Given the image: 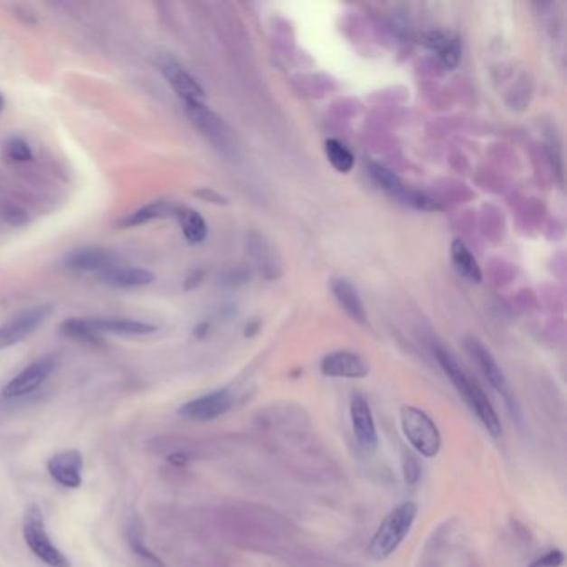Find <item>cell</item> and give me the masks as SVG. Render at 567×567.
<instances>
[{
    "mask_svg": "<svg viewBox=\"0 0 567 567\" xmlns=\"http://www.w3.org/2000/svg\"><path fill=\"white\" fill-rule=\"evenodd\" d=\"M47 471L57 485L67 489H79L83 481L82 454L77 449H65L53 454L47 461Z\"/></svg>",
    "mask_w": 567,
    "mask_h": 567,
    "instance_id": "13",
    "label": "cell"
},
{
    "mask_svg": "<svg viewBox=\"0 0 567 567\" xmlns=\"http://www.w3.org/2000/svg\"><path fill=\"white\" fill-rule=\"evenodd\" d=\"M351 426L356 441L361 446L363 451L373 453L378 446V433H376V424L373 416L370 402H366L364 396L353 394L350 404Z\"/></svg>",
    "mask_w": 567,
    "mask_h": 567,
    "instance_id": "12",
    "label": "cell"
},
{
    "mask_svg": "<svg viewBox=\"0 0 567 567\" xmlns=\"http://www.w3.org/2000/svg\"><path fill=\"white\" fill-rule=\"evenodd\" d=\"M59 363L61 360L57 354H45L37 358L7 383L2 396L5 400H19L24 396H29L51 378L52 373L59 368Z\"/></svg>",
    "mask_w": 567,
    "mask_h": 567,
    "instance_id": "7",
    "label": "cell"
},
{
    "mask_svg": "<svg viewBox=\"0 0 567 567\" xmlns=\"http://www.w3.org/2000/svg\"><path fill=\"white\" fill-rule=\"evenodd\" d=\"M564 562V554L562 551L559 549H553L546 553L544 556L539 557L537 561H534L529 567H561Z\"/></svg>",
    "mask_w": 567,
    "mask_h": 567,
    "instance_id": "27",
    "label": "cell"
},
{
    "mask_svg": "<svg viewBox=\"0 0 567 567\" xmlns=\"http://www.w3.org/2000/svg\"><path fill=\"white\" fill-rule=\"evenodd\" d=\"M22 534L32 554L49 567H71V561L52 543L41 507L31 505L24 513Z\"/></svg>",
    "mask_w": 567,
    "mask_h": 567,
    "instance_id": "3",
    "label": "cell"
},
{
    "mask_svg": "<svg viewBox=\"0 0 567 567\" xmlns=\"http://www.w3.org/2000/svg\"><path fill=\"white\" fill-rule=\"evenodd\" d=\"M178 210H180V206L168 202V200H156V202L137 208L135 212L122 218L118 222V225L120 228L140 227V225H146V223H152L156 220L176 217Z\"/></svg>",
    "mask_w": 567,
    "mask_h": 567,
    "instance_id": "18",
    "label": "cell"
},
{
    "mask_svg": "<svg viewBox=\"0 0 567 567\" xmlns=\"http://www.w3.org/2000/svg\"><path fill=\"white\" fill-rule=\"evenodd\" d=\"M402 430L408 443L424 458H434L441 449V434L433 420L416 406L402 410Z\"/></svg>",
    "mask_w": 567,
    "mask_h": 567,
    "instance_id": "4",
    "label": "cell"
},
{
    "mask_svg": "<svg viewBox=\"0 0 567 567\" xmlns=\"http://www.w3.org/2000/svg\"><path fill=\"white\" fill-rule=\"evenodd\" d=\"M170 463L176 464V466H182V464H185V454H174V456H170Z\"/></svg>",
    "mask_w": 567,
    "mask_h": 567,
    "instance_id": "30",
    "label": "cell"
},
{
    "mask_svg": "<svg viewBox=\"0 0 567 567\" xmlns=\"http://www.w3.org/2000/svg\"><path fill=\"white\" fill-rule=\"evenodd\" d=\"M402 476H404V481L408 486L418 485L420 476H421L420 463L410 451L402 453Z\"/></svg>",
    "mask_w": 567,
    "mask_h": 567,
    "instance_id": "26",
    "label": "cell"
},
{
    "mask_svg": "<svg viewBox=\"0 0 567 567\" xmlns=\"http://www.w3.org/2000/svg\"><path fill=\"white\" fill-rule=\"evenodd\" d=\"M65 269L82 273H103L105 269L118 265V258L112 251L99 247H85L73 250L63 258Z\"/></svg>",
    "mask_w": 567,
    "mask_h": 567,
    "instance_id": "15",
    "label": "cell"
},
{
    "mask_svg": "<svg viewBox=\"0 0 567 567\" xmlns=\"http://www.w3.org/2000/svg\"><path fill=\"white\" fill-rule=\"evenodd\" d=\"M100 281L110 288H144L154 283L155 275L152 271L140 269V267L115 265L112 269H105L103 273H100Z\"/></svg>",
    "mask_w": 567,
    "mask_h": 567,
    "instance_id": "17",
    "label": "cell"
},
{
    "mask_svg": "<svg viewBox=\"0 0 567 567\" xmlns=\"http://www.w3.org/2000/svg\"><path fill=\"white\" fill-rule=\"evenodd\" d=\"M52 313L53 307L51 303H43L22 309L17 315H14L4 325H0V350H7L27 340L33 335V331L39 330L51 318Z\"/></svg>",
    "mask_w": 567,
    "mask_h": 567,
    "instance_id": "6",
    "label": "cell"
},
{
    "mask_svg": "<svg viewBox=\"0 0 567 567\" xmlns=\"http://www.w3.org/2000/svg\"><path fill=\"white\" fill-rule=\"evenodd\" d=\"M160 71L184 105L205 103L206 95L203 87L196 82L195 77L188 72L182 63L176 62L175 59L168 55H164L160 59Z\"/></svg>",
    "mask_w": 567,
    "mask_h": 567,
    "instance_id": "8",
    "label": "cell"
},
{
    "mask_svg": "<svg viewBox=\"0 0 567 567\" xmlns=\"http://www.w3.org/2000/svg\"><path fill=\"white\" fill-rule=\"evenodd\" d=\"M4 152L7 155V158L17 164H27L33 158V152L29 142H25L21 137H12L5 145H4Z\"/></svg>",
    "mask_w": 567,
    "mask_h": 567,
    "instance_id": "25",
    "label": "cell"
},
{
    "mask_svg": "<svg viewBox=\"0 0 567 567\" xmlns=\"http://www.w3.org/2000/svg\"><path fill=\"white\" fill-rule=\"evenodd\" d=\"M0 215L11 225H22L27 222V213L17 205H5V208H2Z\"/></svg>",
    "mask_w": 567,
    "mask_h": 567,
    "instance_id": "28",
    "label": "cell"
},
{
    "mask_svg": "<svg viewBox=\"0 0 567 567\" xmlns=\"http://www.w3.org/2000/svg\"><path fill=\"white\" fill-rule=\"evenodd\" d=\"M127 543L132 549V553L140 559V562L145 567H166L165 562L160 557L145 546L144 529H142V524L137 521V517H134L127 526Z\"/></svg>",
    "mask_w": 567,
    "mask_h": 567,
    "instance_id": "22",
    "label": "cell"
},
{
    "mask_svg": "<svg viewBox=\"0 0 567 567\" xmlns=\"http://www.w3.org/2000/svg\"><path fill=\"white\" fill-rule=\"evenodd\" d=\"M451 260L456 269L459 271V275H463L464 279L473 281V283H481L483 273L479 269L477 260L473 257L471 250L466 247V243L461 241L459 238H456L451 245Z\"/></svg>",
    "mask_w": 567,
    "mask_h": 567,
    "instance_id": "21",
    "label": "cell"
},
{
    "mask_svg": "<svg viewBox=\"0 0 567 567\" xmlns=\"http://www.w3.org/2000/svg\"><path fill=\"white\" fill-rule=\"evenodd\" d=\"M233 398L228 390L208 392L192 402H185L178 412L192 421H212L223 416L232 408Z\"/></svg>",
    "mask_w": 567,
    "mask_h": 567,
    "instance_id": "9",
    "label": "cell"
},
{
    "mask_svg": "<svg viewBox=\"0 0 567 567\" xmlns=\"http://www.w3.org/2000/svg\"><path fill=\"white\" fill-rule=\"evenodd\" d=\"M2 109H4V97L0 95V112H2Z\"/></svg>",
    "mask_w": 567,
    "mask_h": 567,
    "instance_id": "31",
    "label": "cell"
},
{
    "mask_svg": "<svg viewBox=\"0 0 567 567\" xmlns=\"http://www.w3.org/2000/svg\"><path fill=\"white\" fill-rule=\"evenodd\" d=\"M424 43L438 52L439 61L446 69H456L461 61V43L459 39L449 32H430L424 37Z\"/></svg>",
    "mask_w": 567,
    "mask_h": 567,
    "instance_id": "20",
    "label": "cell"
},
{
    "mask_svg": "<svg viewBox=\"0 0 567 567\" xmlns=\"http://www.w3.org/2000/svg\"><path fill=\"white\" fill-rule=\"evenodd\" d=\"M331 291L335 295L336 301L340 303L341 308L348 313L351 320L366 325V309L363 307L360 295L356 288L351 285L348 279H335L331 281Z\"/></svg>",
    "mask_w": 567,
    "mask_h": 567,
    "instance_id": "19",
    "label": "cell"
},
{
    "mask_svg": "<svg viewBox=\"0 0 567 567\" xmlns=\"http://www.w3.org/2000/svg\"><path fill=\"white\" fill-rule=\"evenodd\" d=\"M370 176H372L373 182L380 188H383L386 194L396 196L398 200H402L404 203H410V205L418 206V208H423V210L438 208L436 203H433L431 198L410 190L400 180V176L394 175L392 170H388L386 166L380 165V164H370Z\"/></svg>",
    "mask_w": 567,
    "mask_h": 567,
    "instance_id": "11",
    "label": "cell"
},
{
    "mask_svg": "<svg viewBox=\"0 0 567 567\" xmlns=\"http://www.w3.org/2000/svg\"><path fill=\"white\" fill-rule=\"evenodd\" d=\"M176 218L180 222L184 237L188 243L198 245L205 240L206 235H208V225H206L205 218L202 217L196 210L180 206Z\"/></svg>",
    "mask_w": 567,
    "mask_h": 567,
    "instance_id": "23",
    "label": "cell"
},
{
    "mask_svg": "<svg viewBox=\"0 0 567 567\" xmlns=\"http://www.w3.org/2000/svg\"><path fill=\"white\" fill-rule=\"evenodd\" d=\"M82 321L87 330L92 331L93 335L99 338L103 333L117 335V336H146L158 330L148 321L120 318V317H95V318H82Z\"/></svg>",
    "mask_w": 567,
    "mask_h": 567,
    "instance_id": "14",
    "label": "cell"
},
{
    "mask_svg": "<svg viewBox=\"0 0 567 567\" xmlns=\"http://www.w3.org/2000/svg\"><path fill=\"white\" fill-rule=\"evenodd\" d=\"M196 195L200 196V198H203L206 202L218 203V205H225V203H227V200H225L223 196L218 195L217 192H213V190H198Z\"/></svg>",
    "mask_w": 567,
    "mask_h": 567,
    "instance_id": "29",
    "label": "cell"
},
{
    "mask_svg": "<svg viewBox=\"0 0 567 567\" xmlns=\"http://www.w3.org/2000/svg\"><path fill=\"white\" fill-rule=\"evenodd\" d=\"M321 373L328 378H348V380H360L368 376L370 368L364 360L350 353V351H336L325 356L321 361Z\"/></svg>",
    "mask_w": 567,
    "mask_h": 567,
    "instance_id": "16",
    "label": "cell"
},
{
    "mask_svg": "<svg viewBox=\"0 0 567 567\" xmlns=\"http://www.w3.org/2000/svg\"><path fill=\"white\" fill-rule=\"evenodd\" d=\"M434 356L439 363V366L443 368V372L446 373V376L453 383L454 388L463 396L464 402H468L469 408L476 412V416L485 426L486 431L491 434L493 438H499L503 434V424H501V420H499L491 402L487 400L485 392L479 388V384L461 370V366L449 354V351H446L436 345Z\"/></svg>",
    "mask_w": 567,
    "mask_h": 567,
    "instance_id": "1",
    "label": "cell"
},
{
    "mask_svg": "<svg viewBox=\"0 0 567 567\" xmlns=\"http://www.w3.org/2000/svg\"><path fill=\"white\" fill-rule=\"evenodd\" d=\"M325 154L330 162L331 166L340 172V174H348L354 166V155L351 154L350 148H346L345 145L330 138L325 142Z\"/></svg>",
    "mask_w": 567,
    "mask_h": 567,
    "instance_id": "24",
    "label": "cell"
},
{
    "mask_svg": "<svg viewBox=\"0 0 567 567\" xmlns=\"http://www.w3.org/2000/svg\"><path fill=\"white\" fill-rule=\"evenodd\" d=\"M466 350L469 353V356L477 363V366L485 374L487 383L495 388L496 392L503 396V400L507 404L511 414L515 416L517 421H521V411H519V404L515 402V392L511 390L505 372L497 364L495 356L489 353V350L486 348L483 343H479L475 338H468L466 340Z\"/></svg>",
    "mask_w": 567,
    "mask_h": 567,
    "instance_id": "5",
    "label": "cell"
},
{
    "mask_svg": "<svg viewBox=\"0 0 567 567\" xmlns=\"http://www.w3.org/2000/svg\"><path fill=\"white\" fill-rule=\"evenodd\" d=\"M184 107L192 124L195 125L196 128L205 135L212 144L217 145L220 150L232 148V137L228 132L227 125L223 124V120L215 112H212L206 107V103H192Z\"/></svg>",
    "mask_w": 567,
    "mask_h": 567,
    "instance_id": "10",
    "label": "cell"
},
{
    "mask_svg": "<svg viewBox=\"0 0 567 567\" xmlns=\"http://www.w3.org/2000/svg\"><path fill=\"white\" fill-rule=\"evenodd\" d=\"M416 515H418V506L411 501L396 506L392 513L384 517V521L373 534L372 541L368 544L370 556L374 561H384L392 556L404 541V537L410 534Z\"/></svg>",
    "mask_w": 567,
    "mask_h": 567,
    "instance_id": "2",
    "label": "cell"
}]
</instances>
